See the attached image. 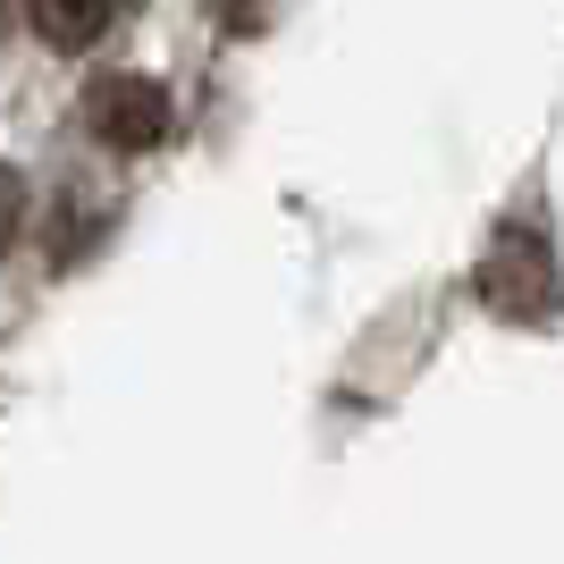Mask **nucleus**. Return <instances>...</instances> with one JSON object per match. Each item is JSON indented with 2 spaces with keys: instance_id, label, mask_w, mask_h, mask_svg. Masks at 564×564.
Returning <instances> with one entry per match:
<instances>
[{
  "instance_id": "nucleus-3",
  "label": "nucleus",
  "mask_w": 564,
  "mask_h": 564,
  "mask_svg": "<svg viewBox=\"0 0 564 564\" xmlns=\"http://www.w3.org/2000/svg\"><path fill=\"white\" fill-rule=\"evenodd\" d=\"M9 236H18V177L0 169V245H9Z\"/></svg>"
},
{
  "instance_id": "nucleus-2",
  "label": "nucleus",
  "mask_w": 564,
  "mask_h": 564,
  "mask_svg": "<svg viewBox=\"0 0 564 564\" xmlns=\"http://www.w3.org/2000/svg\"><path fill=\"white\" fill-rule=\"evenodd\" d=\"M25 18H34V34H43L51 51H85L110 34L118 0H25Z\"/></svg>"
},
{
  "instance_id": "nucleus-1",
  "label": "nucleus",
  "mask_w": 564,
  "mask_h": 564,
  "mask_svg": "<svg viewBox=\"0 0 564 564\" xmlns=\"http://www.w3.org/2000/svg\"><path fill=\"white\" fill-rule=\"evenodd\" d=\"M85 127H94L110 152H152L169 135V94L152 76H101L85 94Z\"/></svg>"
}]
</instances>
